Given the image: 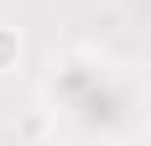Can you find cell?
<instances>
[{
	"instance_id": "obj_1",
	"label": "cell",
	"mask_w": 151,
	"mask_h": 146,
	"mask_svg": "<svg viewBox=\"0 0 151 146\" xmlns=\"http://www.w3.org/2000/svg\"><path fill=\"white\" fill-rule=\"evenodd\" d=\"M16 58H21V37H16L11 26H0V73H11Z\"/></svg>"
}]
</instances>
